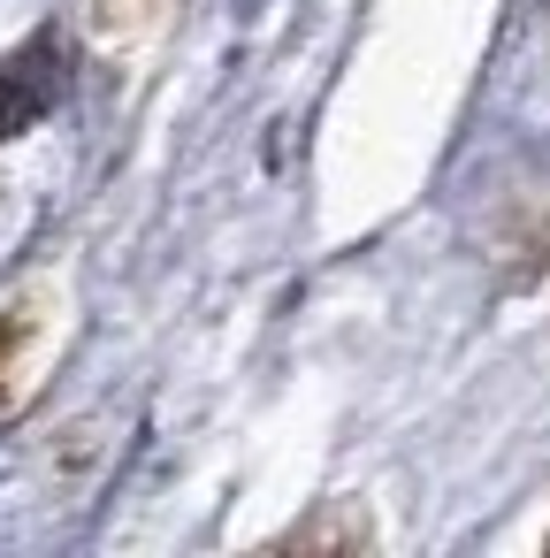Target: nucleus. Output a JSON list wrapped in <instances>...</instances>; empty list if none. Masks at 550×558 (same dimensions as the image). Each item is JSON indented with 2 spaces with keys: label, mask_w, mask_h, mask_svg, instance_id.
I'll use <instances>...</instances> for the list:
<instances>
[{
  "label": "nucleus",
  "mask_w": 550,
  "mask_h": 558,
  "mask_svg": "<svg viewBox=\"0 0 550 558\" xmlns=\"http://www.w3.org/2000/svg\"><path fill=\"white\" fill-rule=\"evenodd\" d=\"M47 314H54V291H47V283H24L16 299H0V421H9V413L32 398V383H39Z\"/></svg>",
  "instance_id": "obj_1"
}]
</instances>
